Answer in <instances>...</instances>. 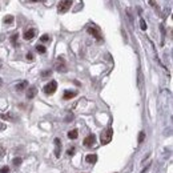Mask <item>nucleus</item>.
Wrapping results in <instances>:
<instances>
[{
	"instance_id": "f257e3e1",
	"label": "nucleus",
	"mask_w": 173,
	"mask_h": 173,
	"mask_svg": "<svg viewBox=\"0 0 173 173\" xmlns=\"http://www.w3.org/2000/svg\"><path fill=\"white\" fill-rule=\"evenodd\" d=\"M112 137H113V129L109 127V128H107L103 133H101V144H103V145L109 144L110 140H112Z\"/></svg>"
},
{
	"instance_id": "f03ea898",
	"label": "nucleus",
	"mask_w": 173,
	"mask_h": 173,
	"mask_svg": "<svg viewBox=\"0 0 173 173\" xmlns=\"http://www.w3.org/2000/svg\"><path fill=\"white\" fill-rule=\"evenodd\" d=\"M71 5H72V0H61L57 5V11L60 13H65V12H68Z\"/></svg>"
},
{
	"instance_id": "7ed1b4c3",
	"label": "nucleus",
	"mask_w": 173,
	"mask_h": 173,
	"mask_svg": "<svg viewBox=\"0 0 173 173\" xmlns=\"http://www.w3.org/2000/svg\"><path fill=\"white\" fill-rule=\"evenodd\" d=\"M56 89H57V83H56L55 80L49 81V83L44 87V92L47 93V95H53V93L56 92Z\"/></svg>"
},
{
	"instance_id": "20e7f679",
	"label": "nucleus",
	"mask_w": 173,
	"mask_h": 173,
	"mask_svg": "<svg viewBox=\"0 0 173 173\" xmlns=\"http://www.w3.org/2000/svg\"><path fill=\"white\" fill-rule=\"evenodd\" d=\"M87 31H88V33H91L92 36H95L96 40L100 41L101 39H103V36H101V33H100V31H99V28H96V27H88Z\"/></svg>"
},
{
	"instance_id": "39448f33",
	"label": "nucleus",
	"mask_w": 173,
	"mask_h": 173,
	"mask_svg": "<svg viewBox=\"0 0 173 173\" xmlns=\"http://www.w3.org/2000/svg\"><path fill=\"white\" fill-rule=\"evenodd\" d=\"M56 69L59 72H67V65H65L63 57H59L57 59V63H56Z\"/></svg>"
},
{
	"instance_id": "423d86ee",
	"label": "nucleus",
	"mask_w": 173,
	"mask_h": 173,
	"mask_svg": "<svg viewBox=\"0 0 173 173\" xmlns=\"http://www.w3.org/2000/svg\"><path fill=\"white\" fill-rule=\"evenodd\" d=\"M95 143H96V136L95 135H88L87 137L84 138V145L85 146H92Z\"/></svg>"
},
{
	"instance_id": "0eeeda50",
	"label": "nucleus",
	"mask_w": 173,
	"mask_h": 173,
	"mask_svg": "<svg viewBox=\"0 0 173 173\" xmlns=\"http://www.w3.org/2000/svg\"><path fill=\"white\" fill-rule=\"evenodd\" d=\"M60 152H61V141L59 138H55V155L56 157H60Z\"/></svg>"
},
{
	"instance_id": "6e6552de",
	"label": "nucleus",
	"mask_w": 173,
	"mask_h": 173,
	"mask_svg": "<svg viewBox=\"0 0 173 173\" xmlns=\"http://www.w3.org/2000/svg\"><path fill=\"white\" fill-rule=\"evenodd\" d=\"M23 38L25 39V40H32L33 38H35V29H28L24 32V35H23Z\"/></svg>"
},
{
	"instance_id": "1a4fd4ad",
	"label": "nucleus",
	"mask_w": 173,
	"mask_h": 173,
	"mask_svg": "<svg viewBox=\"0 0 173 173\" xmlns=\"http://www.w3.org/2000/svg\"><path fill=\"white\" fill-rule=\"evenodd\" d=\"M76 95H77V92H76V91H65L63 97H64V100H69V99L75 97Z\"/></svg>"
},
{
	"instance_id": "9d476101",
	"label": "nucleus",
	"mask_w": 173,
	"mask_h": 173,
	"mask_svg": "<svg viewBox=\"0 0 173 173\" xmlns=\"http://www.w3.org/2000/svg\"><path fill=\"white\" fill-rule=\"evenodd\" d=\"M36 93H38V89H36V87H31L27 91V99H33L36 96Z\"/></svg>"
},
{
	"instance_id": "9b49d317",
	"label": "nucleus",
	"mask_w": 173,
	"mask_h": 173,
	"mask_svg": "<svg viewBox=\"0 0 173 173\" xmlns=\"http://www.w3.org/2000/svg\"><path fill=\"white\" fill-rule=\"evenodd\" d=\"M85 160H87L88 164H95L96 161H97V156H96V155H88Z\"/></svg>"
},
{
	"instance_id": "f8f14e48",
	"label": "nucleus",
	"mask_w": 173,
	"mask_h": 173,
	"mask_svg": "<svg viewBox=\"0 0 173 173\" xmlns=\"http://www.w3.org/2000/svg\"><path fill=\"white\" fill-rule=\"evenodd\" d=\"M77 136H79V130H77V129H72L69 133H68V137H69V138H72V140L77 138Z\"/></svg>"
},
{
	"instance_id": "ddd939ff",
	"label": "nucleus",
	"mask_w": 173,
	"mask_h": 173,
	"mask_svg": "<svg viewBox=\"0 0 173 173\" xmlns=\"http://www.w3.org/2000/svg\"><path fill=\"white\" fill-rule=\"evenodd\" d=\"M27 85H28L27 81H21L20 84H18V85H16V89H18V91H23V89H25V88H27Z\"/></svg>"
},
{
	"instance_id": "4468645a",
	"label": "nucleus",
	"mask_w": 173,
	"mask_h": 173,
	"mask_svg": "<svg viewBox=\"0 0 173 173\" xmlns=\"http://www.w3.org/2000/svg\"><path fill=\"white\" fill-rule=\"evenodd\" d=\"M36 51H38V52L39 53H45V52H47V48H45L44 47V45H36Z\"/></svg>"
},
{
	"instance_id": "2eb2a0df",
	"label": "nucleus",
	"mask_w": 173,
	"mask_h": 173,
	"mask_svg": "<svg viewBox=\"0 0 173 173\" xmlns=\"http://www.w3.org/2000/svg\"><path fill=\"white\" fill-rule=\"evenodd\" d=\"M3 21H4L5 24H12V23H13V18H12L11 15H8V16H5L4 20H3Z\"/></svg>"
},
{
	"instance_id": "dca6fc26",
	"label": "nucleus",
	"mask_w": 173,
	"mask_h": 173,
	"mask_svg": "<svg viewBox=\"0 0 173 173\" xmlns=\"http://www.w3.org/2000/svg\"><path fill=\"white\" fill-rule=\"evenodd\" d=\"M1 119H3V120H13V117L10 115V113H7V115H5V113H3Z\"/></svg>"
},
{
	"instance_id": "f3484780",
	"label": "nucleus",
	"mask_w": 173,
	"mask_h": 173,
	"mask_svg": "<svg viewBox=\"0 0 173 173\" xmlns=\"http://www.w3.org/2000/svg\"><path fill=\"white\" fill-rule=\"evenodd\" d=\"M12 164H13V165H16V166H18V165H20V164H21V158H20V157H16V158H13Z\"/></svg>"
},
{
	"instance_id": "a211bd4d",
	"label": "nucleus",
	"mask_w": 173,
	"mask_h": 173,
	"mask_svg": "<svg viewBox=\"0 0 173 173\" xmlns=\"http://www.w3.org/2000/svg\"><path fill=\"white\" fill-rule=\"evenodd\" d=\"M144 138H145V133H144V132H140V136H138V144L143 143Z\"/></svg>"
},
{
	"instance_id": "6ab92c4d",
	"label": "nucleus",
	"mask_w": 173,
	"mask_h": 173,
	"mask_svg": "<svg viewBox=\"0 0 173 173\" xmlns=\"http://www.w3.org/2000/svg\"><path fill=\"white\" fill-rule=\"evenodd\" d=\"M140 27H141V29H143V31L146 29V23L144 21V19H141V20H140Z\"/></svg>"
},
{
	"instance_id": "aec40b11",
	"label": "nucleus",
	"mask_w": 173,
	"mask_h": 173,
	"mask_svg": "<svg viewBox=\"0 0 173 173\" xmlns=\"http://www.w3.org/2000/svg\"><path fill=\"white\" fill-rule=\"evenodd\" d=\"M18 38H19V35H18V33L12 35V38H11V41H12V44H13V45H16V40H18Z\"/></svg>"
},
{
	"instance_id": "412c9836",
	"label": "nucleus",
	"mask_w": 173,
	"mask_h": 173,
	"mask_svg": "<svg viewBox=\"0 0 173 173\" xmlns=\"http://www.w3.org/2000/svg\"><path fill=\"white\" fill-rule=\"evenodd\" d=\"M40 40L43 41V43H45V41H49L51 39H49V36H48V35H43V36L40 38Z\"/></svg>"
},
{
	"instance_id": "4be33fe9",
	"label": "nucleus",
	"mask_w": 173,
	"mask_h": 173,
	"mask_svg": "<svg viewBox=\"0 0 173 173\" xmlns=\"http://www.w3.org/2000/svg\"><path fill=\"white\" fill-rule=\"evenodd\" d=\"M51 73H52V71H44V72L41 73V76H43V77H47V76H51Z\"/></svg>"
},
{
	"instance_id": "5701e85b",
	"label": "nucleus",
	"mask_w": 173,
	"mask_h": 173,
	"mask_svg": "<svg viewBox=\"0 0 173 173\" xmlns=\"http://www.w3.org/2000/svg\"><path fill=\"white\" fill-rule=\"evenodd\" d=\"M25 57H27V60H28V61H32V60H33V55H32L31 52H29V53H27V56H25Z\"/></svg>"
},
{
	"instance_id": "b1692460",
	"label": "nucleus",
	"mask_w": 173,
	"mask_h": 173,
	"mask_svg": "<svg viewBox=\"0 0 173 173\" xmlns=\"http://www.w3.org/2000/svg\"><path fill=\"white\" fill-rule=\"evenodd\" d=\"M10 172V169H8V166H3L1 169H0V173H8Z\"/></svg>"
},
{
	"instance_id": "393cba45",
	"label": "nucleus",
	"mask_w": 173,
	"mask_h": 173,
	"mask_svg": "<svg viewBox=\"0 0 173 173\" xmlns=\"http://www.w3.org/2000/svg\"><path fill=\"white\" fill-rule=\"evenodd\" d=\"M73 153H75V148H71V149H68V152H67V155L68 156H72Z\"/></svg>"
},
{
	"instance_id": "a878e982",
	"label": "nucleus",
	"mask_w": 173,
	"mask_h": 173,
	"mask_svg": "<svg viewBox=\"0 0 173 173\" xmlns=\"http://www.w3.org/2000/svg\"><path fill=\"white\" fill-rule=\"evenodd\" d=\"M28 1H32V3H36V1H40V0H28Z\"/></svg>"
},
{
	"instance_id": "bb28decb",
	"label": "nucleus",
	"mask_w": 173,
	"mask_h": 173,
	"mask_svg": "<svg viewBox=\"0 0 173 173\" xmlns=\"http://www.w3.org/2000/svg\"><path fill=\"white\" fill-rule=\"evenodd\" d=\"M1 84H3V81H1V79H0V87H1Z\"/></svg>"
}]
</instances>
